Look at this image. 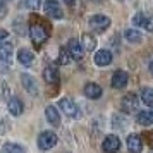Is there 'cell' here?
<instances>
[{
    "instance_id": "cell-1",
    "label": "cell",
    "mask_w": 153,
    "mask_h": 153,
    "mask_svg": "<svg viewBox=\"0 0 153 153\" xmlns=\"http://www.w3.org/2000/svg\"><path fill=\"white\" fill-rule=\"evenodd\" d=\"M57 134L52 131H43L40 136H38V148L43 150V152H47L50 148H53L57 145Z\"/></svg>"
},
{
    "instance_id": "cell-2",
    "label": "cell",
    "mask_w": 153,
    "mask_h": 153,
    "mask_svg": "<svg viewBox=\"0 0 153 153\" xmlns=\"http://www.w3.org/2000/svg\"><path fill=\"white\" fill-rule=\"evenodd\" d=\"M29 33H31V40L36 43V45H42L48 40V31L43 28L42 24H33L31 29H29Z\"/></svg>"
},
{
    "instance_id": "cell-3",
    "label": "cell",
    "mask_w": 153,
    "mask_h": 153,
    "mask_svg": "<svg viewBox=\"0 0 153 153\" xmlns=\"http://www.w3.org/2000/svg\"><path fill=\"white\" fill-rule=\"evenodd\" d=\"M43 10H45L47 16L53 17V19H62L64 17V12H62V9H60L57 0H47L45 5H43Z\"/></svg>"
},
{
    "instance_id": "cell-4",
    "label": "cell",
    "mask_w": 153,
    "mask_h": 153,
    "mask_svg": "<svg viewBox=\"0 0 153 153\" xmlns=\"http://www.w3.org/2000/svg\"><path fill=\"white\" fill-rule=\"evenodd\" d=\"M59 107H60V110L67 115V117H79V108H77V105L71 100V98H62L60 102H59Z\"/></svg>"
},
{
    "instance_id": "cell-5",
    "label": "cell",
    "mask_w": 153,
    "mask_h": 153,
    "mask_svg": "<svg viewBox=\"0 0 153 153\" xmlns=\"http://www.w3.org/2000/svg\"><path fill=\"white\" fill-rule=\"evenodd\" d=\"M102 148H103L105 153H117L119 148H120V139H119L115 134H108V136L103 139Z\"/></svg>"
},
{
    "instance_id": "cell-6",
    "label": "cell",
    "mask_w": 153,
    "mask_h": 153,
    "mask_svg": "<svg viewBox=\"0 0 153 153\" xmlns=\"http://www.w3.org/2000/svg\"><path fill=\"white\" fill-rule=\"evenodd\" d=\"M138 97L136 95H132V93H129V95H126L124 98H122V103H120V107H122V110L126 112V114H131V112H136L138 110Z\"/></svg>"
},
{
    "instance_id": "cell-7",
    "label": "cell",
    "mask_w": 153,
    "mask_h": 153,
    "mask_svg": "<svg viewBox=\"0 0 153 153\" xmlns=\"http://www.w3.org/2000/svg\"><path fill=\"white\" fill-rule=\"evenodd\" d=\"M90 26L95 29H100V31H103V29H107L108 26H110V19L107 17V16L103 14H97L93 16L90 19Z\"/></svg>"
},
{
    "instance_id": "cell-8",
    "label": "cell",
    "mask_w": 153,
    "mask_h": 153,
    "mask_svg": "<svg viewBox=\"0 0 153 153\" xmlns=\"http://www.w3.org/2000/svg\"><path fill=\"white\" fill-rule=\"evenodd\" d=\"M127 81H129V76H127V72H124V71H115L114 76H112V86H114L115 90L126 88Z\"/></svg>"
},
{
    "instance_id": "cell-9",
    "label": "cell",
    "mask_w": 153,
    "mask_h": 153,
    "mask_svg": "<svg viewBox=\"0 0 153 153\" xmlns=\"http://www.w3.org/2000/svg\"><path fill=\"white\" fill-rule=\"evenodd\" d=\"M12 53H14V47L12 43L4 42L0 45V60L4 64H10L12 62Z\"/></svg>"
},
{
    "instance_id": "cell-10",
    "label": "cell",
    "mask_w": 153,
    "mask_h": 153,
    "mask_svg": "<svg viewBox=\"0 0 153 153\" xmlns=\"http://www.w3.org/2000/svg\"><path fill=\"white\" fill-rule=\"evenodd\" d=\"M21 81H22V86L26 88L28 93H31L33 97L38 95V84H36V81L29 74H21Z\"/></svg>"
},
{
    "instance_id": "cell-11",
    "label": "cell",
    "mask_w": 153,
    "mask_h": 153,
    "mask_svg": "<svg viewBox=\"0 0 153 153\" xmlns=\"http://www.w3.org/2000/svg\"><path fill=\"white\" fill-rule=\"evenodd\" d=\"M127 150H129V153H141L143 141H141V138H139L138 134H131L127 138Z\"/></svg>"
},
{
    "instance_id": "cell-12",
    "label": "cell",
    "mask_w": 153,
    "mask_h": 153,
    "mask_svg": "<svg viewBox=\"0 0 153 153\" xmlns=\"http://www.w3.org/2000/svg\"><path fill=\"white\" fill-rule=\"evenodd\" d=\"M93 60H95V64L100 65V67L108 65V64L112 62V53L108 50H98L97 53H95V57H93Z\"/></svg>"
},
{
    "instance_id": "cell-13",
    "label": "cell",
    "mask_w": 153,
    "mask_h": 153,
    "mask_svg": "<svg viewBox=\"0 0 153 153\" xmlns=\"http://www.w3.org/2000/svg\"><path fill=\"white\" fill-rule=\"evenodd\" d=\"M132 24H134L136 28H143V29H146V31H152L153 29L152 21H150L145 14H136L132 17Z\"/></svg>"
},
{
    "instance_id": "cell-14",
    "label": "cell",
    "mask_w": 153,
    "mask_h": 153,
    "mask_svg": "<svg viewBox=\"0 0 153 153\" xmlns=\"http://www.w3.org/2000/svg\"><path fill=\"white\" fill-rule=\"evenodd\" d=\"M67 48H69L71 55H72V59H81L83 57V48H81V42L79 40H76V38H72V40H69V43H67Z\"/></svg>"
},
{
    "instance_id": "cell-15",
    "label": "cell",
    "mask_w": 153,
    "mask_h": 153,
    "mask_svg": "<svg viewBox=\"0 0 153 153\" xmlns=\"http://www.w3.org/2000/svg\"><path fill=\"white\" fill-rule=\"evenodd\" d=\"M9 112L14 115V117H17V115H21L22 114V110H24V105H22V102L19 100V98H16V97H12L10 100H9Z\"/></svg>"
},
{
    "instance_id": "cell-16",
    "label": "cell",
    "mask_w": 153,
    "mask_h": 153,
    "mask_svg": "<svg viewBox=\"0 0 153 153\" xmlns=\"http://www.w3.org/2000/svg\"><path fill=\"white\" fill-rule=\"evenodd\" d=\"M84 95L88 98H91V100H97V98L102 97V88L97 83H88L84 86Z\"/></svg>"
},
{
    "instance_id": "cell-17",
    "label": "cell",
    "mask_w": 153,
    "mask_h": 153,
    "mask_svg": "<svg viewBox=\"0 0 153 153\" xmlns=\"http://www.w3.org/2000/svg\"><path fill=\"white\" fill-rule=\"evenodd\" d=\"M45 115H47V120H48L52 126H60V115H59V112H57L55 107H47V110H45Z\"/></svg>"
},
{
    "instance_id": "cell-18",
    "label": "cell",
    "mask_w": 153,
    "mask_h": 153,
    "mask_svg": "<svg viewBox=\"0 0 153 153\" xmlns=\"http://www.w3.org/2000/svg\"><path fill=\"white\" fill-rule=\"evenodd\" d=\"M136 120L141 126H152L153 124V112L152 110H141L136 115Z\"/></svg>"
},
{
    "instance_id": "cell-19",
    "label": "cell",
    "mask_w": 153,
    "mask_h": 153,
    "mask_svg": "<svg viewBox=\"0 0 153 153\" xmlns=\"http://www.w3.org/2000/svg\"><path fill=\"white\" fill-rule=\"evenodd\" d=\"M124 38L129 43H141V42H143V35L139 33L138 29H134V28L126 29V31H124Z\"/></svg>"
},
{
    "instance_id": "cell-20",
    "label": "cell",
    "mask_w": 153,
    "mask_h": 153,
    "mask_svg": "<svg viewBox=\"0 0 153 153\" xmlns=\"http://www.w3.org/2000/svg\"><path fill=\"white\" fill-rule=\"evenodd\" d=\"M43 77L48 84H57L59 83V72H57L55 67H45L43 71Z\"/></svg>"
},
{
    "instance_id": "cell-21",
    "label": "cell",
    "mask_w": 153,
    "mask_h": 153,
    "mask_svg": "<svg viewBox=\"0 0 153 153\" xmlns=\"http://www.w3.org/2000/svg\"><path fill=\"white\" fill-rule=\"evenodd\" d=\"M17 60H19L22 65L29 67V65L33 64V60H35V57H33V53H31L29 50L22 48V50H19V53H17Z\"/></svg>"
},
{
    "instance_id": "cell-22",
    "label": "cell",
    "mask_w": 153,
    "mask_h": 153,
    "mask_svg": "<svg viewBox=\"0 0 153 153\" xmlns=\"http://www.w3.org/2000/svg\"><path fill=\"white\" fill-rule=\"evenodd\" d=\"M81 43H83L84 50H88V52H93V50L97 48V38L91 36L90 33H84V35L81 36Z\"/></svg>"
},
{
    "instance_id": "cell-23",
    "label": "cell",
    "mask_w": 153,
    "mask_h": 153,
    "mask_svg": "<svg viewBox=\"0 0 153 153\" xmlns=\"http://www.w3.org/2000/svg\"><path fill=\"white\" fill-rule=\"evenodd\" d=\"M141 100H143V103H146L150 108H153V90L152 88H143V90H141Z\"/></svg>"
},
{
    "instance_id": "cell-24",
    "label": "cell",
    "mask_w": 153,
    "mask_h": 153,
    "mask_svg": "<svg viewBox=\"0 0 153 153\" xmlns=\"http://www.w3.org/2000/svg\"><path fill=\"white\" fill-rule=\"evenodd\" d=\"M4 152L5 153H26V150L17 143H5L4 145Z\"/></svg>"
},
{
    "instance_id": "cell-25",
    "label": "cell",
    "mask_w": 153,
    "mask_h": 153,
    "mask_svg": "<svg viewBox=\"0 0 153 153\" xmlns=\"http://www.w3.org/2000/svg\"><path fill=\"white\" fill-rule=\"evenodd\" d=\"M71 52H69V48H62L60 50V57H59V62L60 64H69L71 62Z\"/></svg>"
},
{
    "instance_id": "cell-26",
    "label": "cell",
    "mask_w": 153,
    "mask_h": 153,
    "mask_svg": "<svg viewBox=\"0 0 153 153\" xmlns=\"http://www.w3.org/2000/svg\"><path fill=\"white\" fill-rule=\"evenodd\" d=\"M26 5H28L29 9H36L40 5V0H26Z\"/></svg>"
},
{
    "instance_id": "cell-27",
    "label": "cell",
    "mask_w": 153,
    "mask_h": 153,
    "mask_svg": "<svg viewBox=\"0 0 153 153\" xmlns=\"http://www.w3.org/2000/svg\"><path fill=\"white\" fill-rule=\"evenodd\" d=\"M5 12H7V9H5V5H4V0H0V17H4Z\"/></svg>"
},
{
    "instance_id": "cell-28",
    "label": "cell",
    "mask_w": 153,
    "mask_h": 153,
    "mask_svg": "<svg viewBox=\"0 0 153 153\" xmlns=\"http://www.w3.org/2000/svg\"><path fill=\"white\" fill-rule=\"evenodd\" d=\"M7 36H9V33H7V31H4V29H0V42H4V40H5Z\"/></svg>"
},
{
    "instance_id": "cell-29",
    "label": "cell",
    "mask_w": 153,
    "mask_h": 153,
    "mask_svg": "<svg viewBox=\"0 0 153 153\" xmlns=\"http://www.w3.org/2000/svg\"><path fill=\"white\" fill-rule=\"evenodd\" d=\"M64 2H65L67 5H72V4H74V0H64Z\"/></svg>"
},
{
    "instance_id": "cell-30",
    "label": "cell",
    "mask_w": 153,
    "mask_h": 153,
    "mask_svg": "<svg viewBox=\"0 0 153 153\" xmlns=\"http://www.w3.org/2000/svg\"><path fill=\"white\" fill-rule=\"evenodd\" d=\"M150 71H152V74H153V62H150Z\"/></svg>"
},
{
    "instance_id": "cell-31",
    "label": "cell",
    "mask_w": 153,
    "mask_h": 153,
    "mask_svg": "<svg viewBox=\"0 0 153 153\" xmlns=\"http://www.w3.org/2000/svg\"><path fill=\"white\" fill-rule=\"evenodd\" d=\"M91 2H102V0H91Z\"/></svg>"
}]
</instances>
